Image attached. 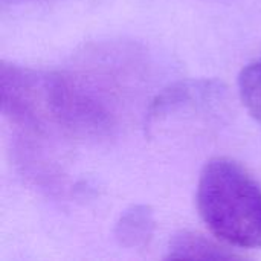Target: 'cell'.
Returning a JSON list of instances; mask_svg holds the SVG:
<instances>
[{
  "instance_id": "6da1fadb",
  "label": "cell",
  "mask_w": 261,
  "mask_h": 261,
  "mask_svg": "<svg viewBox=\"0 0 261 261\" xmlns=\"http://www.w3.org/2000/svg\"><path fill=\"white\" fill-rule=\"evenodd\" d=\"M0 89L3 113L29 128L98 133L109 127L104 106L69 76L3 63Z\"/></svg>"
},
{
  "instance_id": "7a4b0ae2",
  "label": "cell",
  "mask_w": 261,
  "mask_h": 261,
  "mask_svg": "<svg viewBox=\"0 0 261 261\" xmlns=\"http://www.w3.org/2000/svg\"><path fill=\"white\" fill-rule=\"evenodd\" d=\"M196 199L216 239L239 249H261V185L242 164L223 156L210 159Z\"/></svg>"
},
{
  "instance_id": "3957f363",
  "label": "cell",
  "mask_w": 261,
  "mask_h": 261,
  "mask_svg": "<svg viewBox=\"0 0 261 261\" xmlns=\"http://www.w3.org/2000/svg\"><path fill=\"white\" fill-rule=\"evenodd\" d=\"M167 258H191V260H219V258H240L239 254L219 246L213 240L194 232H180L173 237L168 248Z\"/></svg>"
},
{
  "instance_id": "277c9868",
  "label": "cell",
  "mask_w": 261,
  "mask_h": 261,
  "mask_svg": "<svg viewBox=\"0 0 261 261\" xmlns=\"http://www.w3.org/2000/svg\"><path fill=\"white\" fill-rule=\"evenodd\" d=\"M153 219L145 206H135L127 211L116 229V237L125 246H139L151 236Z\"/></svg>"
},
{
  "instance_id": "5b68a950",
  "label": "cell",
  "mask_w": 261,
  "mask_h": 261,
  "mask_svg": "<svg viewBox=\"0 0 261 261\" xmlns=\"http://www.w3.org/2000/svg\"><path fill=\"white\" fill-rule=\"evenodd\" d=\"M239 92L243 106L261 125V58L242 70L239 76Z\"/></svg>"
}]
</instances>
